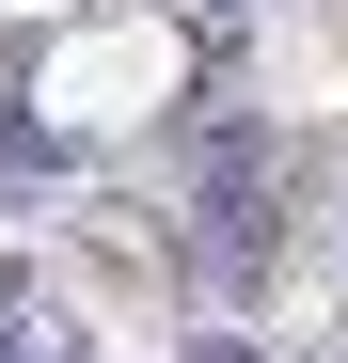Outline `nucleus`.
Wrapping results in <instances>:
<instances>
[]
</instances>
